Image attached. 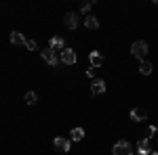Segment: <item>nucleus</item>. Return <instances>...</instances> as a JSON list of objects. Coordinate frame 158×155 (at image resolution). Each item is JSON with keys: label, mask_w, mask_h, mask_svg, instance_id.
<instances>
[{"label": "nucleus", "mask_w": 158, "mask_h": 155, "mask_svg": "<svg viewBox=\"0 0 158 155\" xmlns=\"http://www.w3.org/2000/svg\"><path fill=\"white\" fill-rule=\"evenodd\" d=\"M25 48H27V50H36L38 44L34 42V40H25Z\"/></svg>", "instance_id": "17"}, {"label": "nucleus", "mask_w": 158, "mask_h": 155, "mask_svg": "<svg viewBox=\"0 0 158 155\" xmlns=\"http://www.w3.org/2000/svg\"><path fill=\"white\" fill-rule=\"evenodd\" d=\"M91 92H93V95H103V92H106V82H103V80H93V82H91Z\"/></svg>", "instance_id": "6"}, {"label": "nucleus", "mask_w": 158, "mask_h": 155, "mask_svg": "<svg viewBox=\"0 0 158 155\" xmlns=\"http://www.w3.org/2000/svg\"><path fill=\"white\" fill-rule=\"evenodd\" d=\"M131 52H133V57H137L139 61H143V57L148 55V42H143V40H137V42H133Z\"/></svg>", "instance_id": "1"}, {"label": "nucleus", "mask_w": 158, "mask_h": 155, "mask_svg": "<svg viewBox=\"0 0 158 155\" xmlns=\"http://www.w3.org/2000/svg\"><path fill=\"white\" fill-rule=\"evenodd\" d=\"M25 103H27V105H34V103H36V92L30 90V92L25 95Z\"/></svg>", "instance_id": "16"}, {"label": "nucleus", "mask_w": 158, "mask_h": 155, "mask_svg": "<svg viewBox=\"0 0 158 155\" xmlns=\"http://www.w3.org/2000/svg\"><path fill=\"white\" fill-rule=\"evenodd\" d=\"M152 67H154V65H152L150 61H141V63H139V73H141V76H150V73H152Z\"/></svg>", "instance_id": "12"}, {"label": "nucleus", "mask_w": 158, "mask_h": 155, "mask_svg": "<svg viewBox=\"0 0 158 155\" xmlns=\"http://www.w3.org/2000/svg\"><path fill=\"white\" fill-rule=\"evenodd\" d=\"M11 44H15V46H19V44H25V38L19 34V32H13L11 34Z\"/></svg>", "instance_id": "14"}, {"label": "nucleus", "mask_w": 158, "mask_h": 155, "mask_svg": "<svg viewBox=\"0 0 158 155\" xmlns=\"http://www.w3.org/2000/svg\"><path fill=\"white\" fill-rule=\"evenodd\" d=\"M49 48H53L55 52H57V50H63V48H65L63 38H61V36H53V38L49 40Z\"/></svg>", "instance_id": "7"}, {"label": "nucleus", "mask_w": 158, "mask_h": 155, "mask_svg": "<svg viewBox=\"0 0 158 155\" xmlns=\"http://www.w3.org/2000/svg\"><path fill=\"white\" fill-rule=\"evenodd\" d=\"M137 153L139 155H150V138H139V143H137Z\"/></svg>", "instance_id": "8"}, {"label": "nucleus", "mask_w": 158, "mask_h": 155, "mask_svg": "<svg viewBox=\"0 0 158 155\" xmlns=\"http://www.w3.org/2000/svg\"><path fill=\"white\" fill-rule=\"evenodd\" d=\"M112 155H133V147H131V143H127V141H120V143L114 145Z\"/></svg>", "instance_id": "2"}, {"label": "nucleus", "mask_w": 158, "mask_h": 155, "mask_svg": "<svg viewBox=\"0 0 158 155\" xmlns=\"http://www.w3.org/2000/svg\"><path fill=\"white\" fill-rule=\"evenodd\" d=\"M85 25L89 27V29H97V27H99L97 17H93V15H86V17H85Z\"/></svg>", "instance_id": "13"}, {"label": "nucleus", "mask_w": 158, "mask_h": 155, "mask_svg": "<svg viewBox=\"0 0 158 155\" xmlns=\"http://www.w3.org/2000/svg\"><path fill=\"white\" fill-rule=\"evenodd\" d=\"M70 136H72V141H82V138H85V130H82V128H74V130L70 132Z\"/></svg>", "instance_id": "15"}, {"label": "nucleus", "mask_w": 158, "mask_h": 155, "mask_svg": "<svg viewBox=\"0 0 158 155\" xmlns=\"http://www.w3.org/2000/svg\"><path fill=\"white\" fill-rule=\"evenodd\" d=\"M63 23H65V27H68V29H76V27L80 25V17H78L76 13H65Z\"/></svg>", "instance_id": "4"}, {"label": "nucleus", "mask_w": 158, "mask_h": 155, "mask_svg": "<svg viewBox=\"0 0 158 155\" xmlns=\"http://www.w3.org/2000/svg\"><path fill=\"white\" fill-rule=\"evenodd\" d=\"M40 55H42V59L47 61L49 65H53V67H57V65L61 63V57H57V52H55L53 48H44Z\"/></svg>", "instance_id": "3"}, {"label": "nucleus", "mask_w": 158, "mask_h": 155, "mask_svg": "<svg viewBox=\"0 0 158 155\" xmlns=\"http://www.w3.org/2000/svg\"><path fill=\"white\" fill-rule=\"evenodd\" d=\"M150 155H158V151H152V153H150Z\"/></svg>", "instance_id": "19"}, {"label": "nucleus", "mask_w": 158, "mask_h": 155, "mask_svg": "<svg viewBox=\"0 0 158 155\" xmlns=\"http://www.w3.org/2000/svg\"><path fill=\"white\" fill-rule=\"evenodd\" d=\"M91 6H93V2H85V4L80 6V13H85V15H86V13L91 11Z\"/></svg>", "instance_id": "18"}, {"label": "nucleus", "mask_w": 158, "mask_h": 155, "mask_svg": "<svg viewBox=\"0 0 158 155\" xmlns=\"http://www.w3.org/2000/svg\"><path fill=\"white\" fill-rule=\"evenodd\" d=\"M53 145H55V149L61 151V153H68V151H70V141H68V138H55Z\"/></svg>", "instance_id": "9"}, {"label": "nucleus", "mask_w": 158, "mask_h": 155, "mask_svg": "<svg viewBox=\"0 0 158 155\" xmlns=\"http://www.w3.org/2000/svg\"><path fill=\"white\" fill-rule=\"evenodd\" d=\"M78 61V57H76V52H74L72 48H63L61 50V63L63 65H74Z\"/></svg>", "instance_id": "5"}, {"label": "nucleus", "mask_w": 158, "mask_h": 155, "mask_svg": "<svg viewBox=\"0 0 158 155\" xmlns=\"http://www.w3.org/2000/svg\"><path fill=\"white\" fill-rule=\"evenodd\" d=\"M89 59H91V67H101V65H103V57L99 55L97 50H93V52L89 55Z\"/></svg>", "instance_id": "10"}, {"label": "nucleus", "mask_w": 158, "mask_h": 155, "mask_svg": "<svg viewBox=\"0 0 158 155\" xmlns=\"http://www.w3.org/2000/svg\"><path fill=\"white\" fill-rule=\"evenodd\" d=\"M146 118H148V113L143 109H133V111H131V119H133V122H143Z\"/></svg>", "instance_id": "11"}]
</instances>
